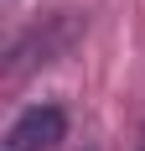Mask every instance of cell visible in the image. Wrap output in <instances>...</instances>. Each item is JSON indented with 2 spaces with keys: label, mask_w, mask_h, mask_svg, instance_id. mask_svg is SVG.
Wrapping results in <instances>:
<instances>
[{
  "label": "cell",
  "mask_w": 145,
  "mask_h": 151,
  "mask_svg": "<svg viewBox=\"0 0 145 151\" xmlns=\"http://www.w3.org/2000/svg\"><path fill=\"white\" fill-rule=\"evenodd\" d=\"M68 130L57 104H31L26 115H16V125L5 130V151H52Z\"/></svg>",
  "instance_id": "1"
},
{
  "label": "cell",
  "mask_w": 145,
  "mask_h": 151,
  "mask_svg": "<svg viewBox=\"0 0 145 151\" xmlns=\"http://www.w3.org/2000/svg\"><path fill=\"white\" fill-rule=\"evenodd\" d=\"M140 151H145V130H140Z\"/></svg>",
  "instance_id": "2"
}]
</instances>
